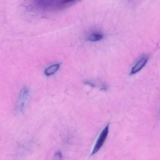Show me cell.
<instances>
[{
	"mask_svg": "<svg viewBox=\"0 0 160 160\" xmlns=\"http://www.w3.org/2000/svg\"><path fill=\"white\" fill-rule=\"evenodd\" d=\"M60 64L59 63H55L51 64V66L46 68L44 70V74L47 76H50L54 74L59 69Z\"/></svg>",
	"mask_w": 160,
	"mask_h": 160,
	"instance_id": "cell-5",
	"label": "cell"
},
{
	"mask_svg": "<svg viewBox=\"0 0 160 160\" xmlns=\"http://www.w3.org/2000/svg\"><path fill=\"white\" fill-rule=\"evenodd\" d=\"M29 96V90L28 88L24 87L19 94V99H18V109L21 112H23L24 108L26 107V104L27 102V101L28 99Z\"/></svg>",
	"mask_w": 160,
	"mask_h": 160,
	"instance_id": "cell-3",
	"label": "cell"
},
{
	"mask_svg": "<svg viewBox=\"0 0 160 160\" xmlns=\"http://www.w3.org/2000/svg\"><path fill=\"white\" fill-rule=\"evenodd\" d=\"M46 160H63L62 153L59 151H55L51 155H48Z\"/></svg>",
	"mask_w": 160,
	"mask_h": 160,
	"instance_id": "cell-7",
	"label": "cell"
},
{
	"mask_svg": "<svg viewBox=\"0 0 160 160\" xmlns=\"http://www.w3.org/2000/svg\"><path fill=\"white\" fill-rule=\"evenodd\" d=\"M104 34L99 31H95L91 32L87 38V40L91 42L99 41L103 39Z\"/></svg>",
	"mask_w": 160,
	"mask_h": 160,
	"instance_id": "cell-6",
	"label": "cell"
},
{
	"mask_svg": "<svg viewBox=\"0 0 160 160\" xmlns=\"http://www.w3.org/2000/svg\"><path fill=\"white\" fill-rule=\"evenodd\" d=\"M148 59H149L148 55H142L132 66L130 72V74L133 75L138 73L139 71H140L145 66Z\"/></svg>",
	"mask_w": 160,
	"mask_h": 160,
	"instance_id": "cell-4",
	"label": "cell"
},
{
	"mask_svg": "<svg viewBox=\"0 0 160 160\" xmlns=\"http://www.w3.org/2000/svg\"><path fill=\"white\" fill-rule=\"evenodd\" d=\"M109 124L108 123L104 128V129L102 130L101 132L100 133V134L96 141V142L94 146V148L91 152V155H94V154H96L102 146L103 144L104 143V141H106V139L108 137V135L109 133Z\"/></svg>",
	"mask_w": 160,
	"mask_h": 160,
	"instance_id": "cell-2",
	"label": "cell"
},
{
	"mask_svg": "<svg viewBox=\"0 0 160 160\" xmlns=\"http://www.w3.org/2000/svg\"><path fill=\"white\" fill-rule=\"evenodd\" d=\"M77 1H36L33 2L32 7L39 11H54L66 9L72 6Z\"/></svg>",
	"mask_w": 160,
	"mask_h": 160,
	"instance_id": "cell-1",
	"label": "cell"
}]
</instances>
